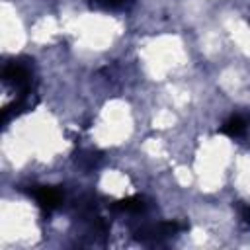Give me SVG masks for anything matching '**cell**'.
Masks as SVG:
<instances>
[{
	"mask_svg": "<svg viewBox=\"0 0 250 250\" xmlns=\"http://www.w3.org/2000/svg\"><path fill=\"white\" fill-rule=\"evenodd\" d=\"M100 160H102V156L98 150H80L76 154V164L84 170H92Z\"/></svg>",
	"mask_w": 250,
	"mask_h": 250,
	"instance_id": "obj_6",
	"label": "cell"
},
{
	"mask_svg": "<svg viewBox=\"0 0 250 250\" xmlns=\"http://www.w3.org/2000/svg\"><path fill=\"white\" fill-rule=\"evenodd\" d=\"M2 80L20 88L23 96H27L31 90V66L21 61H10L2 70Z\"/></svg>",
	"mask_w": 250,
	"mask_h": 250,
	"instance_id": "obj_1",
	"label": "cell"
},
{
	"mask_svg": "<svg viewBox=\"0 0 250 250\" xmlns=\"http://www.w3.org/2000/svg\"><path fill=\"white\" fill-rule=\"evenodd\" d=\"M31 195L43 211H53L62 203V191L53 186H35L31 189Z\"/></svg>",
	"mask_w": 250,
	"mask_h": 250,
	"instance_id": "obj_3",
	"label": "cell"
},
{
	"mask_svg": "<svg viewBox=\"0 0 250 250\" xmlns=\"http://www.w3.org/2000/svg\"><path fill=\"white\" fill-rule=\"evenodd\" d=\"M246 129H248V117L246 115H240V113H234V115H230L219 127V133L221 135H227L230 139H238V137H242L246 133Z\"/></svg>",
	"mask_w": 250,
	"mask_h": 250,
	"instance_id": "obj_4",
	"label": "cell"
},
{
	"mask_svg": "<svg viewBox=\"0 0 250 250\" xmlns=\"http://www.w3.org/2000/svg\"><path fill=\"white\" fill-rule=\"evenodd\" d=\"M238 213H240V219H242L246 225H250V203L238 205Z\"/></svg>",
	"mask_w": 250,
	"mask_h": 250,
	"instance_id": "obj_8",
	"label": "cell"
},
{
	"mask_svg": "<svg viewBox=\"0 0 250 250\" xmlns=\"http://www.w3.org/2000/svg\"><path fill=\"white\" fill-rule=\"evenodd\" d=\"M188 225L186 223H178V221H166V223H158V225H145L139 227L135 230V238L139 240H162L168 236H174L182 230H186Z\"/></svg>",
	"mask_w": 250,
	"mask_h": 250,
	"instance_id": "obj_2",
	"label": "cell"
},
{
	"mask_svg": "<svg viewBox=\"0 0 250 250\" xmlns=\"http://www.w3.org/2000/svg\"><path fill=\"white\" fill-rule=\"evenodd\" d=\"M148 207L146 197L143 195H133V197H125L121 201H115L111 205L113 211H121V213H143Z\"/></svg>",
	"mask_w": 250,
	"mask_h": 250,
	"instance_id": "obj_5",
	"label": "cell"
},
{
	"mask_svg": "<svg viewBox=\"0 0 250 250\" xmlns=\"http://www.w3.org/2000/svg\"><path fill=\"white\" fill-rule=\"evenodd\" d=\"M131 4L133 0H90V6L98 10H121Z\"/></svg>",
	"mask_w": 250,
	"mask_h": 250,
	"instance_id": "obj_7",
	"label": "cell"
}]
</instances>
